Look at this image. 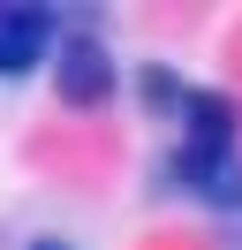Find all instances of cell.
<instances>
[{"mask_svg": "<svg viewBox=\"0 0 242 250\" xmlns=\"http://www.w3.org/2000/svg\"><path fill=\"white\" fill-rule=\"evenodd\" d=\"M182 137H174V189H189V197L220 205V212H242V106L227 91H212V83H189L182 91Z\"/></svg>", "mask_w": 242, "mask_h": 250, "instance_id": "cell-1", "label": "cell"}, {"mask_svg": "<svg viewBox=\"0 0 242 250\" xmlns=\"http://www.w3.org/2000/svg\"><path fill=\"white\" fill-rule=\"evenodd\" d=\"M53 99L68 114H106L114 106V53L99 31H68L53 46Z\"/></svg>", "mask_w": 242, "mask_h": 250, "instance_id": "cell-2", "label": "cell"}, {"mask_svg": "<svg viewBox=\"0 0 242 250\" xmlns=\"http://www.w3.org/2000/svg\"><path fill=\"white\" fill-rule=\"evenodd\" d=\"M60 16L53 8H0V76H38V61H53Z\"/></svg>", "mask_w": 242, "mask_h": 250, "instance_id": "cell-3", "label": "cell"}, {"mask_svg": "<svg viewBox=\"0 0 242 250\" xmlns=\"http://www.w3.org/2000/svg\"><path fill=\"white\" fill-rule=\"evenodd\" d=\"M182 91H189V83H182L166 61H144V68H136V99H144L151 114H166V122L182 114Z\"/></svg>", "mask_w": 242, "mask_h": 250, "instance_id": "cell-4", "label": "cell"}, {"mask_svg": "<svg viewBox=\"0 0 242 250\" xmlns=\"http://www.w3.org/2000/svg\"><path fill=\"white\" fill-rule=\"evenodd\" d=\"M30 250H76V243H60V235H38V243H30Z\"/></svg>", "mask_w": 242, "mask_h": 250, "instance_id": "cell-5", "label": "cell"}]
</instances>
